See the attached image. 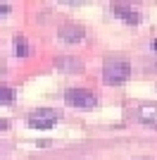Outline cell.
Instances as JSON below:
<instances>
[{
	"label": "cell",
	"mask_w": 157,
	"mask_h": 160,
	"mask_svg": "<svg viewBox=\"0 0 157 160\" xmlns=\"http://www.w3.org/2000/svg\"><path fill=\"white\" fill-rule=\"evenodd\" d=\"M14 53L19 55V58H26V55L31 53V50H29V43H26L24 36H14Z\"/></svg>",
	"instance_id": "obj_7"
},
{
	"label": "cell",
	"mask_w": 157,
	"mask_h": 160,
	"mask_svg": "<svg viewBox=\"0 0 157 160\" xmlns=\"http://www.w3.org/2000/svg\"><path fill=\"white\" fill-rule=\"evenodd\" d=\"M131 77V65L126 60H105L102 65V81L105 84H124Z\"/></svg>",
	"instance_id": "obj_1"
},
{
	"label": "cell",
	"mask_w": 157,
	"mask_h": 160,
	"mask_svg": "<svg viewBox=\"0 0 157 160\" xmlns=\"http://www.w3.org/2000/svg\"><path fill=\"white\" fill-rule=\"evenodd\" d=\"M12 100H14V88L0 84V105H7V103H12Z\"/></svg>",
	"instance_id": "obj_8"
},
{
	"label": "cell",
	"mask_w": 157,
	"mask_h": 160,
	"mask_svg": "<svg viewBox=\"0 0 157 160\" xmlns=\"http://www.w3.org/2000/svg\"><path fill=\"white\" fill-rule=\"evenodd\" d=\"M133 120L138 124H145V127H157V103H138L133 108Z\"/></svg>",
	"instance_id": "obj_4"
},
{
	"label": "cell",
	"mask_w": 157,
	"mask_h": 160,
	"mask_svg": "<svg viewBox=\"0 0 157 160\" xmlns=\"http://www.w3.org/2000/svg\"><path fill=\"white\" fill-rule=\"evenodd\" d=\"M0 129H7V120H0Z\"/></svg>",
	"instance_id": "obj_10"
},
{
	"label": "cell",
	"mask_w": 157,
	"mask_h": 160,
	"mask_svg": "<svg viewBox=\"0 0 157 160\" xmlns=\"http://www.w3.org/2000/svg\"><path fill=\"white\" fill-rule=\"evenodd\" d=\"M7 12H10V5H7V2H0V19H2Z\"/></svg>",
	"instance_id": "obj_9"
},
{
	"label": "cell",
	"mask_w": 157,
	"mask_h": 160,
	"mask_svg": "<svg viewBox=\"0 0 157 160\" xmlns=\"http://www.w3.org/2000/svg\"><path fill=\"white\" fill-rule=\"evenodd\" d=\"M59 117H62V112L57 108H36L33 112H29L26 124L31 129H50V127H55V122Z\"/></svg>",
	"instance_id": "obj_2"
},
{
	"label": "cell",
	"mask_w": 157,
	"mask_h": 160,
	"mask_svg": "<svg viewBox=\"0 0 157 160\" xmlns=\"http://www.w3.org/2000/svg\"><path fill=\"white\" fill-rule=\"evenodd\" d=\"M86 36L83 27H78V24H64V27L59 29V38L67 41V43H76Z\"/></svg>",
	"instance_id": "obj_6"
},
{
	"label": "cell",
	"mask_w": 157,
	"mask_h": 160,
	"mask_svg": "<svg viewBox=\"0 0 157 160\" xmlns=\"http://www.w3.org/2000/svg\"><path fill=\"white\" fill-rule=\"evenodd\" d=\"M64 103L72 108H81V110H91L95 108L98 98L91 88H81V86H74V88H67L64 91Z\"/></svg>",
	"instance_id": "obj_3"
},
{
	"label": "cell",
	"mask_w": 157,
	"mask_h": 160,
	"mask_svg": "<svg viewBox=\"0 0 157 160\" xmlns=\"http://www.w3.org/2000/svg\"><path fill=\"white\" fill-rule=\"evenodd\" d=\"M140 160H148V158H140Z\"/></svg>",
	"instance_id": "obj_12"
},
{
	"label": "cell",
	"mask_w": 157,
	"mask_h": 160,
	"mask_svg": "<svg viewBox=\"0 0 157 160\" xmlns=\"http://www.w3.org/2000/svg\"><path fill=\"white\" fill-rule=\"evenodd\" d=\"M150 46H152V50H157V38H155V41H152Z\"/></svg>",
	"instance_id": "obj_11"
},
{
	"label": "cell",
	"mask_w": 157,
	"mask_h": 160,
	"mask_svg": "<svg viewBox=\"0 0 157 160\" xmlns=\"http://www.w3.org/2000/svg\"><path fill=\"white\" fill-rule=\"evenodd\" d=\"M112 12L117 14L119 19H124L129 27H136L138 22H140V12L133 10V5H126V2H112Z\"/></svg>",
	"instance_id": "obj_5"
}]
</instances>
